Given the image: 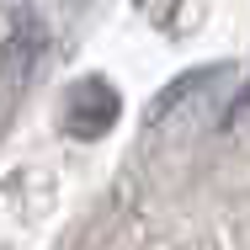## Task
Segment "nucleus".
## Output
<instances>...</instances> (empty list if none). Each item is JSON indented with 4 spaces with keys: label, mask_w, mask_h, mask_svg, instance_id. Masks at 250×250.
Returning a JSON list of instances; mask_svg holds the SVG:
<instances>
[{
    "label": "nucleus",
    "mask_w": 250,
    "mask_h": 250,
    "mask_svg": "<svg viewBox=\"0 0 250 250\" xmlns=\"http://www.w3.org/2000/svg\"><path fill=\"white\" fill-rule=\"evenodd\" d=\"M112 117H117V96L106 80H85L69 96V133H106Z\"/></svg>",
    "instance_id": "f257e3e1"
}]
</instances>
